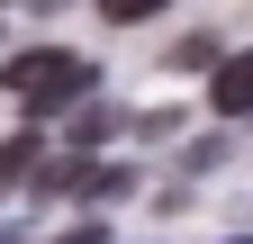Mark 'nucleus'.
I'll return each instance as SVG.
<instances>
[{"label": "nucleus", "mask_w": 253, "mask_h": 244, "mask_svg": "<svg viewBox=\"0 0 253 244\" xmlns=\"http://www.w3.org/2000/svg\"><path fill=\"white\" fill-rule=\"evenodd\" d=\"M90 81H100V64H90V54H73V45H27V54H9V64H0V90H9L27 118H54V109L90 100Z\"/></svg>", "instance_id": "f257e3e1"}, {"label": "nucleus", "mask_w": 253, "mask_h": 244, "mask_svg": "<svg viewBox=\"0 0 253 244\" xmlns=\"http://www.w3.org/2000/svg\"><path fill=\"white\" fill-rule=\"evenodd\" d=\"M208 109H217V118H253V45H244V54H217Z\"/></svg>", "instance_id": "f03ea898"}, {"label": "nucleus", "mask_w": 253, "mask_h": 244, "mask_svg": "<svg viewBox=\"0 0 253 244\" xmlns=\"http://www.w3.org/2000/svg\"><path fill=\"white\" fill-rule=\"evenodd\" d=\"M37 154H45V145H37V136H27V127H18V136H0V199H9V190H18V181H27V172H37Z\"/></svg>", "instance_id": "7ed1b4c3"}, {"label": "nucleus", "mask_w": 253, "mask_h": 244, "mask_svg": "<svg viewBox=\"0 0 253 244\" xmlns=\"http://www.w3.org/2000/svg\"><path fill=\"white\" fill-rule=\"evenodd\" d=\"M118 136V109H100V100H82V118H73V145L90 154V145H109Z\"/></svg>", "instance_id": "20e7f679"}, {"label": "nucleus", "mask_w": 253, "mask_h": 244, "mask_svg": "<svg viewBox=\"0 0 253 244\" xmlns=\"http://www.w3.org/2000/svg\"><path fill=\"white\" fill-rule=\"evenodd\" d=\"M163 9H172V0H100L109 27H145V18H163Z\"/></svg>", "instance_id": "39448f33"}, {"label": "nucleus", "mask_w": 253, "mask_h": 244, "mask_svg": "<svg viewBox=\"0 0 253 244\" xmlns=\"http://www.w3.org/2000/svg\"><path fill=\"white\" fill-rule=\"evenodd\" d=\"M172 64H181V73H217V37H181Z\"/></svg>", "instance_id": "423d86ee"}, {"label": "nucleus", "mask_w": 253, "mask_h": 244, "mask_svg": "<svg viewBox=\"0 0 253 244\" xmlns=\"http://www.w3.org/2000/svg\"><path fill=\"white\" fill-rule=\"evenodd\" d=\"M0 244H27V235H18V226H0Z\"/></svg>", "instance_id": "0eeeda50"}, {"label": "nucleus", "mask_w": 253, "mask_h": 244, "mask_svg": "<svg viewBox=\"0 0 253 244\" xmlns=\"http://www.w3.org/2000/svg\"><path fill=\"white\" fill-rule=\"evenodd\" d=\"M226 244H253V235H226Z\"/></svg>", "instance_id": "6e6552de"}]
</instances>
